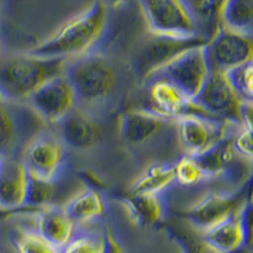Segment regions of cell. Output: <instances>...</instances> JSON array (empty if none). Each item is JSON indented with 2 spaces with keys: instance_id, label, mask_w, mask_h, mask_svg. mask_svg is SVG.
Masks as SVG:
<instances>
[{
  "instance_id": "obj_14",
  "label": "cell",
  "mask_w": 253,
  "mask_h": 253,
  "mask_svg": "<svg viewBox=\"0 0 253 253\" xmlns=\"http://www.w3.org/2000/svg\"><path fill=\"white\" fill-rule=\"evenodd\" d=\"M175 121L146 108L126 110L119 117V133L126 143L142 147L158 139L172 128Z\"/></svg>"
},
{
  "instance_id": "obj_17",
  "label": "cell",
  "mask_w": 253,
  "mask_h": 253,
  "mask_svg": "<svg viewBox=\"0 0 253 253\" xmlns=\"http://www.w3.org/2000/svg\"><path fill=\"white\" fill-rule=\"evenodd\" d=\"M58 128L62 143L79 151L90 150L104 137L103 126L94 114L78 107L58 124Z\"/></svg>"
},
{
  "instance_id": "obj_31",
  "label": "cell",
  "mask_w": 253,
  "mask_h": 253,
  "mask_svg": "<svg viewBox=\"0 0 253 253\" xmlns=\"http://www.w3.org/2000/svg\"><path fill=\"white\" fill-rule=\"evenodd\" d=\"M230 143L239 157L246 161H252V128L239 126L230 137Z\"/></svg>"
},
{
  "instance_id": "obj_22",
  "label": "cell",
  "mask_w": 253,
  "mask_h": 253,
  "mask_svg": "<svg viewBox=\"0 0 253 253\" xmlns=\"http://www.w3.org/2000/svg\"><path fill=\"white\" fill-rule=\"evenodd\" d=\"M62 208L76 225H84L104 215L105 202L100 191L85 187L74 194Z\"/></svg>"
},
{
  "instance_id": "obj_25",
  "label": "cell",
  "mask_w": 253,
  "mask_h": 253,
  "mask_svg": "<svg viewBox=\"0 0 253 253\" xmlns=\"http://www.w3.org/2000/svg\"><path fill=\"white\" fill-rule=\"evenodd\" d=\"M172 166L175 182L185 189H193L209 180V176L198 161V158L193 156L182 155Z\"/></svg>"
},
{
  "instance_id": "obj_27",
  "label": "cell",
  "mask_w": 253,
  "mask_h": 253,
  "mask_svg": "<svg viewBox=\"0 0 253 253\" xmlns=\"http://www.w3.org/2000/svg\"><path fill=\"white\" fill-rule=\"evenodd\" d=\"M13 243L17 253H61L60 248L42 238L35 229H18Z\"/></svg>"
},
{
  "instance_id": "obj_29",
  "label": "cell",
  "mask_w": 253,
  "mask_h": 253,
  "mask_svg": "<svg viewBox=\"0 0 253 253\" xmlns=\"http://www.w3.org/2000/svg\"><path fill=\"white\" fill-rule=\"evenodd\" d=\"M252 74L253 61L239 65V66L225 72V76L229 81L230 86L233 87V90L242 100L247 101V103L253 101Z\"/></svg>"
},
{
  "instance_id": "obj_9",
  "label": "cell",
  "mask_w": 253,
  "mask_h": 253,
  "mask_svg": "<svg viewBox=\"0 0 253 253\" xmlns=\"http://www.w3.org/2000/svg\"><path fill=\"white\" fill-rule=\"evenodd\" d=\"M27 104L48 126H58L78 107L76 92L66 75L43 84L29 96Z\"/></svg>"
},
{
  "instance_id": "obj_1",
  "label": "cell",
  "mask_w": 253,
  "mask_h": 253,
  "mask_svg": "<svg viewBox=\"0 0 253 253\" xmlns=\"http://www.w3.org/2000/svg\"><path fill=\"white\" fill-rule=\"evenodd\" d=\"M109 5L95 0L85 10L66 20L48 38L28 51L40 57L72 60L90 53L107 29Z\"/></svg>"
},
{
  "instance_id": "obj_5",
  "label": "cell",
  "mask_w": 253,
  "mask_h": 253,
  "mask_svg": "<svg viewBox=\"0 0 253 253\" xmlns=\"http://www.w3.org/2000/svg\"><path fill=\"white\" fill-rule=\"evenodd\" d=\"M46 126L28 104L10 101L0 94V158H19Z\"/></svg>"
},
{
  "instance_id": "obj_2",
  "label": "cell",
  "mask_w": 253,
  "mask_h": 253,
  "mask_svg": "<svg viewBox=\"0 0 253 253\" xmlns=\"http://www.w3.org/2000/svg\"><path fill=\"white\" fill-rule=\"evenodd\" d=\"M65 75L76 92L78 108L90 113L113 101L121 87L117 66L99 52L67 61Z\"/></svg>"
},
{
  "instance_id": "obj_8",
  "label": "cell",
  "mask_w": 253,
  "mask_h": 253,
  "mask_svg": "<svg viewBox=\"0 0 253 253\" xmlns=\"http://www.w3.org/2000/svg\"><path fill=\"white\" fill-rule=\"evenodd\" d=\"M210 72L211 69L205 46H199L184 52L151 78H161L170 81L187 98L194 100L202 91Z\"/></svg>"
},
{
  "instance_id": "obj_12",
  "label": "cell",
  "mask_w": 253,
  "mask_h": 253,
  "mask_svg": "<svg viewBox=\"0 0 253 253\" xmlns=\"http://www.w3.org/2000/svg\"><path fill=\"white\" fill-rule=\"evenodd\" d=\"M205 51L211 71L227 72L239 65L253 61L252 36L218 26L205 44Z\"/></svg>"
},
{
  "instance_id": "obj_6",
  "label": "cell",
  "mask_w": 253,
  "mask_h": 253,
  "mask_svg": "<svg viewBox=\"0 0 253 253\" xmlns=\"http://www.w3.org/2000/svg\"><path fill=\"white\" fill-rule=\"evenodd\" d=\"M248 204H251L250 186L242 187L234 193L211 191L185 210L184 218L198 233H202L241 211Z\"/></svg>"
},
{
  "instance_id": "obj_32",
  "label": "cell",
  "mask_w": 253,
  "mask_h": 253,
  "mask_svg": "<svg viewBox=\"0 0 253 253\" xmlns=\"http://www.w3.org/2000/svg\"><path fill=\"white\" fill-rule=\"evenodd\" d=\"M104 253H126L121 242L109 228H105L104 230Z\"/></svg>"
},
{
  "instance_id": "obj_34",
  "label": "cell",
  "mask_w": 253,
  "mask_h": 253,
  "mask_svg": "<svg viewBox=\"0 0 253 253\" xmlns=\"http://www.w3.org/2000/svg\"><path fill=\"white\" fill-rule=\"evenodd\" d=\"M224 1H225V0H215V3H216V5H218L219 10H220L221 5H223V3H224Z\"/></svg>"
},
{
  "instance_id": "obj_13",
  "label": "cell",
  "mask_w": 253,
  "mask_h": 253,
  "mask_svg": "<svg viewBox=\"0 0 253 253\" xmlns=\"http://www.w3.org/2000/svg\"><path fill=\"white\" fill-rule=\"evenodd\" d=\"M151 32L173 36L199 35L184 0H138Z\"/></svg>"
},
{
  "instance_id": "obj_15",
  "label": "cell",
  "mask_w": 253,
  "mask_h": 253,
  "mask_svg": "<svg viewBox=\"0 0 253 253\" xmlns=\"http://www.w3.org/2000/svg\"><path fill=\"white\" fill-rule=\"evenodd\" d=\"M251 204L214 227L202 232L200 237L219 253H242L251 243Z\"/></svg>"
},
{
  "instance_id": "obj_3",
  "label": "cell",
  "mask_w": 253,
  "mask_h": 253,
  "mask_svg": "<svg viewBox=\"0 0 253 253\" xmlns=\"http://www.w3.org/2000/svg\"><path fill=\"white\" fill-rule=\"evenodd\" d=\"M67 60L17 53L0 60V94L15 103H27L43 84L65 75Z\"/></svg>"
},
{
  "instance_id": "obj_16",
  "label": "cell",
  "mask_w": 253,
  "mask_h": 253,
  "mask_svg": "<svg viewBox=\"0 0 253 253\" xmlns=\"http://www.w3.org/2000/svg\"><path fill=\"white\" fill-rule=\"evenodd\" d=\"M144 83H148V107L157 114L165 118L176 119L184 115H203L210 117L203 108H200L193 99H189L181 90H178L170 81L161 78H151Z\"/></svg>"
},
{
  "instance_id": "obj_20",
  "label": "cell",
  "mask_w": 253,
  "mask_h": 253,
  "mask_svg": "<svg viewBox=\"0 0 253 253\" xmlns=\"http://www.w3.org/2000/svg\"><path fill=\"white\" fill-rule=\"evenodd\" d=\"M35 230L42 238L57 248H62L75 236L78 225L71 220L60 205H49L36 213Z\"/></svg>"
},
{
  "instance_id": "obj_23",
  "label": "cell",
  "mask_w": 253,
  "mask_h": 253,
  "mask_svg": "<svg viewBox=\"0 0 253 253\" xmlns=\"http://www.w3.org/2000/svg\"><path fill=\"white\" fill-rule=\"evenodd\" d=\"M219 26L252 36L253 0H225L218 15Z\"/></svg>"
},
{
  "instance_id": "obj_26",
  "label": "cell",
  "mask_w": 253,
  "mask_h": 253,
  "mask_svg": "<svg viewBox=\"0 0 253 253\" xmlns=\"http://www.w3.org/2000/svg\"><path fill=\"white\" fill-rule=\"evenodd\" d=\"M57 180H42L29 175L26 207L41 209L49 205H56L55 199L57 198Z\"/></svg>"
},
{
  "instance_id": "obj_36",
  "label": "cell",
  "mask_w": 253,
  "mask_h": 253,
  "mask_svg": "<svg viewBox=\"0 0 253 253\" xmlns=\"http://www.w3.org/2000/svg\"><path fill=\"white\" fill-rule=\"evenodd\" d=\"M0 164H1V158H0Z\"/></svg>"
},
{
  "instance_id": "obj_19",
  "label": "cell",
  "mask_w": 253,
  "mask_h": 253,
  "mask_svg": "<svg viewBox=\"0 0 253 253\" xmlns=\"http://www.w3.org/2000/svg\"><path fill=\"white\" fill-rule=\"evenodd\" d=\"M233 133L228 134L225 138L213 146L203 155L198 156V161L203 166L209 178L215 177H241L243 180V172L246 167L243 164H251L239 157L230 143V137ZM245 181V180H243Z\"/></svg>"
},
{
  "instance_id": "obj_7",
  "label": "cell",
  "mask_w": 253,
  "mask_h": 253,
  "mask_svg": "<svg viewBox=\"0 0 253 253\" xmlns=\"http://www.w3.org/2000/svg\"><path fill=\"white\" fill-rule=\"evenodd\" d=\"M232 126L234 124L191 114L176 119L175 133L184 155L198 157L230 134Z\"/></svg>"
},
{
  "instance_id": "obj_35",
  "label": "cell",
  "mask_w": 253,
  "mask_h": 253,
  "mask_svg": "<svg viewBox=\"0 0 253 253\" xmlns=\"http://www.w3.org/2000/svg\"><path fill=\"white\" fill-rule=\"evenodd\" d=\"M0 52H1V41H0Z\"/></svg>"
},
{
  "instance_id": "obj_24",
  "label": "cell",
  "mask_w": 253,
  "mask_h": 253,
  "mask_svg": "<svg viewBox=\"0 0 253 253\" xmlns=\"http://www.w3.org/2000/svg\"><path fill=\"white\" fill-rule=\"evenodd\" d=\"M175 182L173 166L162 162H155L147 166L141 175L135 178L130 186L129 193L162 194Z\"/></svg>"
},
{
  "instance_id": "obj_21",
  "label": "cell",
  "mask_w": 253,
  "mask_h": 253,
  "mask_svg": "<svg viewBox=\"0 0 253 253\" xmlns=\"http://www.w3.org/2000/svg\"><path fill=\"white\" fill-rule=\"evenodd\" d=\"M128 216L137 227L156 225L165 216V203L162 194H128L124 199Z\"/></svg>"
},
{
  "instance_id": "obj_33",
  "label": "cell",
  "mask_w": 253,
  "mask_h": 253,
  "mask_svg": "<svg viewBox=\"0 0 253 253\" xmlns=\"http://www.w3.org/2000/svg\"><path fill=\"white\" fill-rule=\"evenodd\" d=\"M104 1H105L108 5L112 4L113 6H121V5H124V4H128L130 0H104Z\"/></svg>"
},
{
  "instance_id": "obj_30",
  "label": "cell",
  "mask_w": 253,
  "mask_h": 253,
  "mask_svg": "<svg viewBox=\"0 0 253 253\" xmlns=\"http://www.w3.org/2000/svg\"><path fill=\"white\" fill-rule=\"evenodd\" d=\"M173 238L180 243L184 253H219L205 243L200 234L186 233L181 230L173 232Z\"/></svg>"
},
{
  "instance_id": "obj_4",
  "label": "cell",
  "mask_w": 253,
  "mask_h": 253,
  "mask_svg": "<svg viewBox=\"0 0 253 253\" xmlns=\"http://www.w3.org/2000/svg\"><path fill=\"white\" fill-rule=\"evenodd\" d=\"M208 38L202 35L173 36L151 32L142 40L133 57V67L142 83L164 69L166 65L184 52L199 46H205Z\"/></svg>"
},
{
  "instance_id": "obj_28",
  "label": "cell",
  "mask_w": 253,
  "mask_h": 253,
  "mask_svg": "<svg viewBox=\"0 0 253 253\" xmlns=\"http://www.w3.org/2000/svg\"><path fill=\"white\" fill-rule=\"evenodd\" d=\"M61 253H104V230L100 232H76Z\"/></svg>"
},
{
  "instance_id": "obj_11",
  "label": "cell",
  "mask_w": 253,
  "mask_h": 253,
  "mask_svg": "<svg viewBox=\"0 0 253 253\" xmlns=\"http://www.w3.org/2000/svg\"><path fill=\"white\" fill-rule=\"evenodd\" d=\"M22 162L28 175L42 180H57L65 165V144L57 134L43 129L27 144Z\"/></svg>"
},
{
  "instance_id": "obj_18",
  "label": "cell",
  "mask_w": 253,
  "mask_h": 253,
  "mask_svg": "<svg viewBox=\"0 0 253 253\" xmlns=\"http://www.w3.org/2000/svg\"><path fill=\"white\" fill-rule=\"evenodd\" d=\"M29 175L20 158H1L0 209L18 210L27 204Z\"/></svg>"
},
{
  "instance_id": "obj_10",
  "label": "cell",
  "mask_w": 253,
  "mask_h": 253,
  "mask_svg": "<svg viewBox=\"0 0 253 253\" xmlns=\"http://www.w3.org/2000/svg\"><path fill=\"white\" fill-rule=\"evenodd\" d=\"M194 101L214 119L243 126L242 107L246 101L242 100L230 86L225 72H210L202 91Z\"/></svg>"
}]
</instances>
